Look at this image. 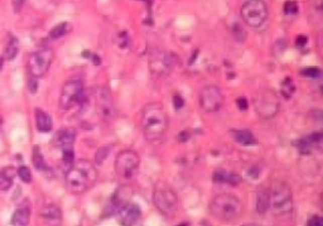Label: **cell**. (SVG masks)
Returning <instances> with one entry per match:
<instances>
[{"label": "cell", "mask_w": 323, "mask_h": 226, "mask_svg": "<svg viewBox=\"0 0 323 226\" xmlns=\"http://www.w3.org/2000/svg\"><path fill=\"white\" fill-rule=\"evenodd\" d=\"M33 165L36 167V170L41 171V172H46V171H49L48 166H47L46 161H44L43 155H42L41 149L38 146H34L33 148Z\"/></svg>", "instance_id": "26"}, {"label": "cell", "mask_w": 323, "mask_h": 226, "mask_svg": "<svg viewBox=\"0 0 323 226\" xmlns=\"http://www.w3.org/2000/svg\"><path fill=\"white\" fill-rule=\"evenodd\" d=\"M298 47H304L305 43H307V37L305 36H298L297 41H295Z\"/></svg>", "instance_id": "38"}, {"label": "cell", "mask_w": 323, "mask_h": 226, "mask_svg": "<svg viewBox=\"0 0 323 226\" xmlns=\"http://www.w3.org/2000/svg\"><path fill=\"white\" fill-rule=\"evenodd\" d=\"M109 152H110V149L105 148V146L101 149H99L98 153H96V163H98V165H103L104 161H105V158L109 156Z\"/></svg>", "instance_id": "33"}, {"label": "cell", "mask_w": 323, "mask_h": 226, "mask_svg": "<svg viewBox=\"0 0 323 226\" xmlns=\"http://www.w3.org/2000/svg\"><path fill=\"white\" fill-rule=\"evenodd\" d=\"M243 21L252 28H259L267 22L269 11L264 0H248L241 7Z\"/></svg>", "instance_id": "9"}, {"label": "cell", "mask_w": 323, "mask_h": 226, "mask_svg": "<svg viewBox=\"0 0 323 226\" xmlns=\"http://www.w3.org/2000/svg\"><path fill=\"white\" fill-rule=\"evenodd\" d=\"M320 143H322V133H310L295 141V146L299 149L300 155H309L310 150Z\"/></svg>", "instance_id": "15"}, {"label": "cell", "mask_w": 323, "mask_h": 226, "mask_svg": "<svg viewBox=\"0 0 323 226\" xmlns=\"http://www.w3.org/2000/svg\"><path fill=\"white\" fill-rule=\"evenodd\" d=\"M180 226H188V223H180Z\"/></svg>", "instance_id": "40"}, {"label": "cell", "mask_w": 323, "mask_h": 226, "mask_svg": "<svg viewBox=\"0 0 323 226\" xmlns=\"http://www.w3.org/2000/svg\"><path fill=\"white\" fill-rule=\"evenodd\" d=\"M236 105H237V108L243 111H247L248 109H249V103H248L247 98H244V96L237 98V100H236Z\"/></svg>", "instance_id": "34"}, {"label": "cell", "mask_w": 323, "mask_h": 226, "mask_svg": "<svg viewBox=\"0 0 323 226\" xmlns=\"http://www.w3.org/2000/svg\"><path fill=\"white\" fill-rule=\"evenodd\" d=\"M295 91V86L294 83L290 78H287L282 83V94L285 99H290L293 96Z\"/></svg>", "instance_id": "27"}, {"label": "cell", "mask_w": 323, "mask_h": 226, "mask_svg": "<svg viewBox=\"0 0 323 226\" xmlns=\"http://www.w3.org/2000/svg\"><path fill=\"white\" fill-rule=\"evenodd\" d=\"M173 103H175L176 109H181V108H183V105H185V101H183L182 96H180V95L173 96Z\"/></svg>", "instance_id": "36"}, {"label": "cell", "mask_w": 323, "mask_h": 226, "mask_svg": "<svg viewBox=\"0 0 323 226\" xmlns=\"http://www.w3.org/2000/svg\"><path fill=\"white\" fill-rule=\"evenodd\" d=\"M99 171L91 161L79 160L69 166L66 173V187L73 195H84L95 186Z\"/></svg>", "instance_id": "1"}, {"label": "cell", "mask_w": 323, "mask_h": 226, "mask_svg": "<svg viewBox=\"0 0 323 226\" xmlns=\"http://www.w3.org/2000/svg\"><path fill=\"white\" fill-rule=\"evenodd\" d=\"M36 123H37V129H38L41 133H49L53 128V121H52L51 116L47 113H44L41 109H36Z\"/></svg>", "instance_id": "20"}, {"label": "cell", "mask_w": 323, "mask_h": 226, "mask_svg": "<svg viewBox=\"0 0 323 226\" xmlns=\"http://www.w3.org/2000/svg\"><path fill=\"white\" fill-rule=\"evenodd\" d=\"M76 140V130L73 128H63L57 131L53 139L54 145L61 149L73 148V143Z\"/></svg>", "instance_id": "16"}, {"label": "cell", "mask_w": 323, "mask_h": 226, "mask_svg": "<svg viewBox=\"0 0 323 226\" xmlns=\"http://www.w3.org/2000/svg\"><path fill=\"white\" fill-rule=\"evenodd\" d=\"M0 123H2V120H0Z\"/></svg>", "instance_id": "41"}, {"label": "cell", "mask_w": 323, "mask_h": 226, "mask_svg": "<svg viewBox=\"0 0 323 226\" xmlns=\"http://www.w3.org/2000/svg\"><path fill=\"white\" fill-rule=\"evenodd\" d=\"M18 51H19L18 39H17L16 37L12 36L11 39L8 41V43H7L6 49H4V59H7V61H12V59H14L17 57V54H18Z\"/></svg>", "instance_id": "24"}, {"label": "cell", "mask_w": 323, "mask_h": 226, "mask_svg": "<svg viewBox=\"0 0 323 226\" xmlns=\"http://www.w3.org/2000/svg\"><path fill=\"white\" fill-rule=\"evenodd\" d=\"M170 126V118L165 106L158 103H148L140 111V129L148 140L162 139Z\"/></svg>", "instance_id": "2"}, {"label": "cell", "mask_w": 323, "mask_h": 226, "mask_svg": "<svg viewBox=\"0 0 323 226\" xmlns=\"http://www.w3.org/2000/svg\"><path fill=\"white\" fill-rule=\"evenodd\" d=\"M283 11L287 16H293V14H297L299 8H298V4L295 2H287L283 7Z\"/></svg>", "instance_id": "32"}, {"label": "cell", "mask_w": 323, "mask_h": 226, "mask_svg": "<svg viewBox=\"0 0 323 226\" xmlns=\"http://www.w3.org/2000/svg\"><path fill=\"white\" fill-rule=\"evenodd\" d=\"M41 216L49 221H59L62 217V211L54 203H49V205H46L42 208Z\"/></svg>", "instance_id": "23"}, {"label": "cell", "mask_w": 323, "mask_h": 226, "mask_svg": "<svg viewBox=\"0 0 323 226\" xmlns=\"http://www.w3.org/2000/svg\"><path fill=\"white\" fill-rule=\"evenodd\" d=\"M231 136H232L233 140L237 144L243 146H252L257 145L258 140L255 138L254 134L252 131L247 130V129H233V130L230 131Z\"/></svg>", "instance_id": "17"}, {"label": "cell", "mask_w": 323, "mask_h": 226, "mask_svg": "<svg viewBox=\"0 0 323 226\" xmlns=\"http://www.w3.org/2000/svg\"><path fill=\"white\" fill-rule=\"evenodd\" d=\"M231 34H232L233 38L236 39L237 42H245L247 39V31L240 23H235L232 26V29H231Z\"/></svg>", "instance_id": "28"}, {"label": "cell", "mask_w": 323, "mask_h": 226, "mask_svg": "<svg viewBox=\"0 0 323 226\" xmlns=\"http://www.w3.org/2000/svg\"><path fill=\"white\" fill-rule=\"evenodd\" d=\"M96 111L99 118L105 121L113 120L115 116V105L108 89H99L96 93Z\"/></svg>", "instance_id": "13"}, {"label": "cell", "mask_w": 323, "mask_h": 226, "mask_svg": "<svg viewBox=\"0 0 323 226\" xmlns=\"http://www.w3.org/2000/svg\"><path fill=\"white\" fill-rule=\"evenodd\" d=\"M244 211V205L240 198L231 193H220L215 196L210 202V212L213 217L223 222L236 221Z\"/></svg>", "instance_id": "3"}, {"label": "cell", "mask_w": 323, "mask_h": 226, "mask_svg": "<svg viewBox=\"0 0 323 226\" xmlns=\"http://www.w3.org/2000/svg\"><path fill=\"white\" fill-rule=\"evenodd\" d=\"M270 200L268 187H262L257 193V211L260 215H264L269 211Z\"/></svg>", "instance_id": "22"}, {"label": "cell", "mask_w": 323, "mask_h": 226, "mask_svg": "<svg viewBox=\"0 0 323 226\" xmlns=\"http://www.w3.org/2000/svg\"><path fill=\"white\" fill-rule=\"evenodd\" d=\"M153 201L159 212L173 216L178 210V196L176 191L166 182H158L154 187Z\"/></svg>", "instance_id": "5"}, {"label": "cell", "mask_w": 323, "mask_h": 226, "mask_svg": "<svg viewBox=\"0 0 323 226\" xmlns=\"http://www.w3.org/2000/svg\"><path fill=\"white\" fill-rule=\"evenodd\" d=\"M71 29L72 27L68 22H62V23L57 24L56 27H53V28L51 29V32H49V37H51L52 39H58L61 38V37L66 36Z\"/></svg>", "instance_id": "25"}, {"label": "cell", "mask_w": 323, "mask_h": 226, "mask_svg": "<svg viewBox=\"0 0 323 226\" xmlns=\"http://www.w3.org/2000/svg\"><path fill=\"white\" fill-rule=\"evenodd\" d=\"M62 160H63V163L66 166H71L73 163L74 160V153H73V148H67V149H62Z\"/></svg>", "instance_id": "30"}, {"label": "cell", "mask_w": 323, "mask_h": 226, "mask_svg": "<svg viewBox=\"0 0 323 226\" xmlns=\"http://www.w3.org/2000/svg\"><path fill=\"white\" fill-rule=\"evenodd\" d=\"M16 176L17 171L13 167H6L0 171V191H8L13 186Z\"/></svg>", "instance_id": "21"}, {"label": "cell", "mask_w": 323, "mask_h": 226, "mask_svg": "<svg viewBox=\"0 0 323 226\" xmlns=\"http://www.w3.org/2000/svg\"><path fill=\"white\" fill-rule=\"evenodd\" d=\"M140 158L138 153L131 149H125L116 156L115 172L116 176L123 182H130L134 180L139 171Z\"/></svg>", "instance_id": "6"}, {"label": "cell", "mask_w": 323, "mask_h": 226, "mask_svg": "<svg viewBox=\"0 0 323 226\" xmlns=\"http://www.w3.org/2000/svg\"><path fill=\"white\" fill-rule=\"evenodd\" d=\"M173 69V59L160 49H151L149 53V71L155 78H166Z\"/></svg>", "instance_id": "11"}, {"label": "cell", "mask_w": 323, "mask_h": 226, "mask_svg": "<svg viewBox=\"0 0 323 226\" xmlns=\"http://www.w3.org/2000/svg\"><path fill=\"white\" fill-rule=\"evenodd\" d=\"M17 175L19 176V178H21L23 182H26V183L32 182V172L28 167H26V166H22V167H19L18 171H17Z\"/></svg>", "instance_id": "29"}, {"label": "cell", "mask_w": 323, "mask_h": 226, "mask_svg": "<svg viewBox=\"0 0 323 226\" xmlns=\"http://www.w3.org/2000/svg\"><path fill=\"white\" fill-rule=\"evenodd\" d=\"M200 106L208 114L217 113L223 105V94L220 88L215 85H207L200 91Z\"/></svg>", "instance_id": "10"}, {"label": "cell", "mask_w": 323, "mask_h": 226, "mask_svg": "<svg viewBox=\"0 0 323 226\" xmlns=\"http://www.w3.org/2000/svg\"><path fill=\"white\" fill-rule=\"evenodd\" d=\"M280 100L274 90L260 89L255 98V110L262 119H272L279 113Z\"/></svg>", "instance_id": "7"}, {"label": "cell", "mask_w": 323, "mask_h": 226, "mask_svg": "<svg viewBox=\"0 0 323 226\" xmlns=\"http://www.w3.org/2000/svg\"><path fill=\"white\" fill-rule=\"evenodd\" d=\"M37 88H38V85H37V81L36 80L29 81V90H31V93H33V94L36 93Z\"/></svg>", "instance_id": "39"}, {"label": "cell", "mask_w": 323, "mask_h": 226, "mask_svg": "<svg viewBox=\"0 0 323 226\" xmlns=\"http://www.w3.org/2000/svg\"><path fill=\"white\" fill-rule=\"evenodd\" d=\"M213 182L222 183V185L228 186H237L240 185L243 178L235 172H228V171H216L212 176Z\"/></svg>", "instance_id": "18"}, {"label": "cell", "mask_w": 323, "mask_h": 226, "mask_svg": "<svg viewBox=\"0 0 323 226\" xmlns=\"http://www.w3.org/2000/svg\"><path fill=\"white\" fill-rule=\"evenodd\" d=\"M302 74L305 76V78H310V79H317L320 76V69L318 67H307V68L302 69Z\"/></svg>", "instance_id": "31"}, {"label": "cell", "mask_w": 323, "mask_h": 226, "mask_svg": "<svg viewBox=\"0 0 323 226\" xmlns=\"http://www.w3.org/2000/svg\"><path fill=\"white\" fill-rule=\"evenodd\" d=\"M24 3H26V0H13V7H14V11L18 13V12H21V9L23 8Z\"/></svg>", "instance_id": "37"}, {"label": "cell", "mask_w": 323, "mask_h": 226, "mask_svg": "<svg viewBox=\"0 0 323 226\" xmlns=\"http://www.w3.org/2000/svg\"><path fill=\"white\" fill-rule=\"evenodd\" d=\"M116 220L120 226H134L141 216V210L136 203H121L115 212Z\"/></svg>", "instance_id": "14"}, {"label": "cell", "mask_w": 323, "mask_h": 226, "mask_svg": "<svg viewBox=\"0 0 323 226\" xmlns=\"http://www.w3.org/2000/svg\"><path fill=\"white\" fill-rule=\"evenodd\" d=\"M307 226H323V220L320 216H312L309 217V220L307 221Z\"/></svg>", "instance_id": "35"}, {"label": "cell", "mask_w": 323, "mask_h": 226, "mask_svg": "<svg viewBox=\"0 0 323 226\" xmlns=\"http://www.w3.org/2000/svg\"><path fill=\"white\" fill-rule=\"evenodd\" d=\"M270 200L269 210L275 216L288 215L293 210V193L289 186L282 180H274L268 187Z\"/></svg>", "instance_id": "4"}, {"label": "cell", "mask_w": 323, "mask_h": 226, "mask_svg": "<svg viewBox=\"0 0 323 226\" xmlns=\"http://www.w3.org/2000/svg\"><path fill=\"white\" fill-rule=\"evenodd\" d=\"M85 89L83 81L78 79H71L66 81L62 88L59 95V108L63 110H69L74 108L77 104H81L86 100Z\"/></svg>", "instance_id": "8"}, {"label": "cell", "mask_w": 323, "mask_h": 226, "mask_svg": "<svg viewBox=\"0 0 323 226\" xmlns=\"http://www.w3.org/2000/svg\"><path fill=\"white\" fill-rule=\"evenodd\" d=\"M53 59V51L49 48L33 52L28 58V69L34 79L42 78L49 69Z\"/></svg>", "instance_id": "12"}, {"label": "cell", "mask_w": 323, "mask_h": 226, "mask_svg": "<svg viewBox=\"0 0 323 226\" xmlns=\"http://www.w3.org/2000/svg\"><path fill=\"white\" fill-rule=\"evenodd\" d=\"M31 220V207L29 205L22 203L13 213L12 217V225L13 226H28Z\"/></svg>", "instance_id": "19"}]
</instances>
